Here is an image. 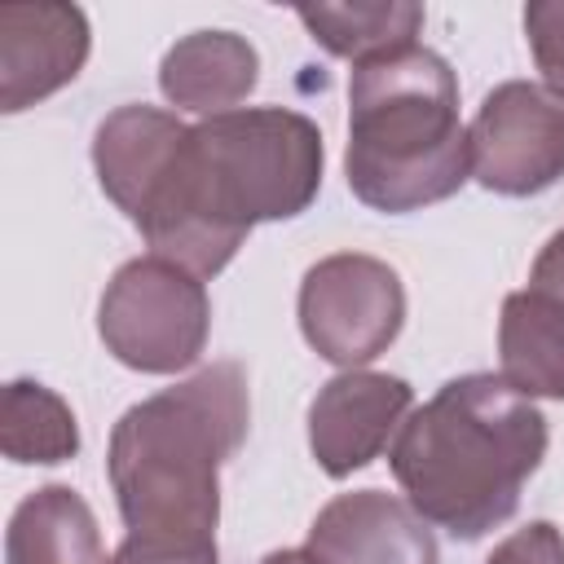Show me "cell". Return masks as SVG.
<instances>
[{"label": "cell", "instance_id": "6da1fadb", "mask_svg": "<svg viewBox=\"0 0 564 564\" xmlns=\"http://www.w3.org/2000/svg\"><path fill=\"white\" fill-rule=\"evenodd\" d=\"M322 132L286 106H247L189 128L172 172L132 220L194 278H216L260 220L300 216L322 189Z\"/></svg>", "mask_w": 564, "mask_h": 564}, {"label": "cell", "instance_id": "7a4b0ae2", "mask_svg": "<svg viewBox=\"0 0 564 564\" xmlns=\"http://www.w3.org/2000/svg\"><path fill=\"white\" fill-rule=\"evenodd\" d=\"M251 401L238 361H212L176 388L128 405L110 432L106 476L128 538L216 546L220 467L247 441Z\"/></svg>", "mask_w": 564, "mask_h": 564}, {"label": "cell", "instance_id": "3957f363", "mask_svg": "<svg viewBox=\"0 0 564 564\" xmlns=\"http://www.w3.org/2000/svg\"><path fill=\"white\" fill-rule=\"evenodd\" d=\"M546 458V419L502 375H458L405 414L388 467L405 502L458 542L516 516L524 480Z\"/></svg>", "mask_w": 564, "mask_h": 564}, {"label": "cell", "instance_id": "277c9868", "mask_svg": "<svg viewBox=\"0 0 564 564\" xmlns=\"http://www.w3.org/2000/svg\"><path fill=\"white\" fill-rule=\"evenodd\" d=\"M348 189L388 216L419 212L471 181L458 79L423 44L370 57L348 75Z\"/></svg>", "mask_w": 564, "mask_h": 564}, {"label": "cell", "instance_id": "5b68a950", "mask_svg": "<svg viewBox=\"0 0 564 564\" xmlns=\"http://www.w3.org/2000/svg\"><path fill=\"white\" fill-rule=\"evenodd\" d=\"M212 300L203 278L163 260L137 256L115 269L97 304V335L115 361L141 375H176L207 348Z\"/></svg>", "mask_w": 564, "mask_h": 564}, {"label": "cell", "instance_id": "8992f818", "mask_svg": "<svg viewBox=\"0 0 564 564\" xmlns=\"http://www.w3.org/2000/svg\"><path fill=\"white\" fill-rule=\"evenodd\" d=\"M405 326V286L397 269L366 251L322 256L300 282V330L308 348L344 370H361Z\"/></svg>", "mask_w": 564, "mask_h": 564}, {"label": "cell", "instance_id": "52a82bcc", "mask_svg": "<svg viewBox=\"0 0 564 564\" xmlns=\"http://www.w3.org/2000/svg\"><path fill=\"white\" fill-rule=\"evenodd\" d=\"M471 181L502 198H529L564 176V97L546 84L507 79L498 84L471 128Z\"/></svg>", "mask_w": 564, "mask_h": 564}, {"label": "cell", "instance_id": "ba28073f", "mask_svg": "<svg viewBox=\"0 0 564 564\" xmlns=\"http://www.w3.org/2000/svg\"><path fill=\"white\" fill-rule=\"evenodd\" d=\"M414 388L383 370H344L326 379L308 405V449L330 480L375 463L392 432H401Z\"/></svg>", "mask_w": 564, "mask_h": 564}, {"label": "cell", "instance_id": "9c48e42d", "mask_svg": "<svg viewBox=\"0 0 564 564\" xmlns=\"http://www.w3.org/2000/svg\"><path fill=\"white\" fill-rule=\"evenodd\" d=\"M88 18L75 4H0V110L18 115L66 88L88 62Z\"/></svg>", "mask_w": 564, "mask_h": 564}, {"label": "cell", "instance_id": "30bf717a", "mask_svg": "<svg viewBox=\"0 0 564 564\" xmlns=\"http://www.w3.org/2000/svg\"><path fill=\"white\" fill-rule=\"evenodd\" d=\"M308 551L322 564H441L432 524L383 489L330 498L308 524Z\"/></svg>", "mask_w": 564, "mask_h": 564}, {"label": "cell", "instance_id": "8fae6325", "mask_svg": "<svg viewBox=\"0 0 564 564\" xmlns=\"http://www.w3.org/2000/svg\"><path fill=\"white\" fill-rule=\"evenodd\" d=\"M185 137H189V123H181L172 110H159V106H119L97 123L93 167L106 198L128 220H137L141 207L154 198Z\"/></svg>", "mask_w": 564, "mask_h": 564}, {"label": "cell", "instance_id": "7c38bea8", "mask_svg": "<svg viewBox=\"0 0 564 564\" xmlns=\"http://www.w3.org/2000/svg\"><path fill=\"white\" fill-rule=\"evenodd\" d=\"M260 84V53L234 31H194L181 35L159 62V88L176 110L203 119L238 110Z\"/></svg>", "mask_w": 564, "mask_h": 564}, {"label": "cell", "instance_id": "4fadbf2b", "mask_svg": "<svg viewBox=\"0 0 564 564\" xmlns=\"http://www.w3.org/2000/svg\"><path fill=\"white\" fill-rule=\"evenodd\" d=\"M4 564H110L93 507L70 485L26 494L4 529Z\"/></svg>", "mask_w": 564, "mask_h": 564}, {"label": "cell", "instance_id": "5bb4252c", "mask_svg": "<svg viewBox=\"0 0 564 564\" xmlns=\"http://www.w3.org/2000/svg\"><path fill=\"white\" fill-rule=\"evenodd\" d=\"M498 366L520 397L564 401V304L524 286L502 300Z\"/></svg>", "mask_w": 564, "mask_h": 564}, {"label": "cell", "instance_id": "9a60e30c", "mask_svg": "<svg viewBox=\"0 0 564 564\" xmlns=\"http://www.w3.org/2000/svg\"><path fill=\"white\" fill-rule=\"evenodd\" d=\"M295 18L304 31L335 57L352 66L419 44L423 4L414 0H379V4H300Z\"/></svg>", "mask_w": 564, "mask_h": 564}, {"label": "cell", "instance_id": "2e32d148", "mask_svg": "<svg viewBox=\"0 0 564 564\" xmlns=\"http://www.w3.org/2000/svg\"><path fill=\"white\" fill-rule=\"evenodd\" d=\"M0 449L9 463H66L79 454V423L70 405L35 383V379H13L4 388V414H0Z\"/></svg>", "mask_w": 564, "mask_h": 564}, {"label": "cell", "instance_id": "e0dca14e", "mask_svg": "<svg viewBox=\"0 0 564 564\" xmlns=\"http://www.w3.org/2000/svg\"><path fill=\"white\" fill-rule=\"evenodd\" d=\"M524 35H529L533 62L542 70V84L555 97H564V0L524 4Z\"/></svg>", "mask_w": 564, "mask_h": 564}, {"label": "cell", "instance_id": "ac0fdd59", "mask_svg": "<svg viewBox=\"0 0 564 564\" xmlns=\"http://www.w3.org/2000/svg\"><path fill=\"white\" fill-rule=\"evenodd\" d=\"M485 564H564V533L551 520H529L511 538H502Z\"/></svg>", "mask_w": 564, "mask_h": 564}, {"label": "cell", "instance_id": "d6986e66", "mask_svg": "<svg viewBox=\"0 0 564 564\" xmlns=\"http://www.w3.org/2000/svg\"><path fill=\"white\" fill-rule=\"evenodd\" d=\"M110 564H216V546H159L123 538Z\"/></svg>", "mask_w": 564, "mask_h": 564}, {"label": "cell", "instance_id": "ffe728a7", "mask_svg": "<svg viewBox=\"0 0 564 564\" xmlns=\"http://www.w3.org/2000/svg\"><path fill=\"white\" fill-rule=\"evenodd\" d=\"M529 286L551 295L555 304H564V229H555L546 238V247L538 251L533 260V273H529Z\"/></svg>", "mask_w": 564, "mask_h": 564}, {"label": "cell", "instance_id": "44dd1931", "mask_svg": "<svg viewBox=\"0 0 564 564\" xmlns=\"http://www.w3.org/2000/svg\"><path fill=\"white\" fill-rule=\"evenodd\" d=\"M260 564H322L308 546H282V551H269Z\"/></svg>", "mask_w": 564, "mask_h": 564}]
</instances>
